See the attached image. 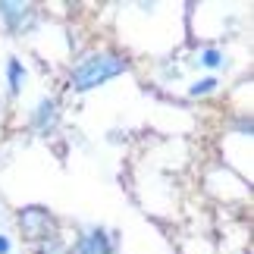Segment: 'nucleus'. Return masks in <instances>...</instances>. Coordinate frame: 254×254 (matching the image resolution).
I'll use <instances>...</instances> for the list:
<instances>
[{
  "label": "nucleus",
  "mask_w": 254,
  "mask_h": 254,
  "mask_svg": "<svg viewBox=\"0 0 254 254\" xmlns=\"http://www.w3.org/2000/svg\"><path fill=\"white\" fill-rule=\"evenodd\" d=\"M126 69H129V63H126L120 54L101 51V54L85 57V60L72 69L69 82H72L75 91H91V88L104 85V82H110L113 75H120V72H126Z\"/></svg>",
  "instance_id": "f257e3e1"
},
{
  "label": "nucleus",
  "mask_w": 254,
  "mask_h": 254,
  "mask_svg": "<svg viewBox=\"0 0 254 254\" xmlns=\"http://www.w3.org/2000/svg\"><path fill=\"white\" fill-rule=\"evenodd\" d=\"M6 82H9V94H19V91H22V85H25V66L19 63L16 57L6 63Z\"/></svg>",
  "instance_id": "423d86ee"
},
{
  "label": "nucleus",
  "mask_w": 254,
  "mask_h": 254,
  "mask_svg": "<svg viewBox=\"0 0 254 254\" xmlns=\"http://www.w3.org/2000/svg\"><path fill=\"white\" fill-rule=\"evenodd\" d=\"M19 223H22L28 239H41V236H54V220L44 207H25L19 213Z\"/></svg>",
  "instance_id": "f03ea898"
},
{
  "label": "nucleus",
  "mask_w": 254,
  "mask_h": 254,
  "mask_svg": "<svg viewBox=\"0 0 254 254\" xmlns=\"http://www.w3.org/2000/svg\"><path fill=\"white\" fill-rule=\"evenodd\" d=\"M0 254H9V239L0 232Z\"/></svg>",
  "instance_id": "1a4fd4ad"
},
{
  "label": "nucleus",
  "mask_w": 254,
  "mask_h": 254,
  "mask_svg": "<svg viewBox=\"0 0 254 254\" xmlns=\"http://www.w3.org/2000/svg\"><path fill=\"white\" fill-rule=\"evenodd\" d=\"M35 9L32 3H9V0H0V19L13 28V32H22V28L32 22Z\"/></svg>",
  "instance_id": "20e7f679"
},
{
  "label": "nucleus",
  "mask_w": 254,
  "mask_h": 254,
  "mask_svg": "<svg viewBox=\"0 0 254 254\" xmlns=\"http://www.w3.org/2000/svg\"><path fill=\"white\" fill-rule=\"evenodd\" d=\"M72 254H113V242L104 229H88L85 236L75 242Z\"/></svg>",
  "instance_id": "7ed1b4c3"
},
{
  "label": "nucleus",
  "mask_w": 254,
  "mask_h": 254,
  "mask_svg": "<svg viewBox=\"0 0 254 254\" xmlns=\"http://www.w3.org/2000/svg\"><path fill=\"white\" fill-rule=\"evenodd\" d=\"M213 88H217V79H201L198 85H191V94H207V91H213Z\"/></svg>",
  "instance_id": "6e6552de"
},
{
  "label": "nucleus",
  "mask_w": 254,
  "mask_h": 254,
  "mask_svg": "<svg viewBox=\"0 0 254 254\" xmlns=\"http://www.w3.org/2000/svg\"><path fill=\"white\" fill-rule=\"evenodd\" d=\"M35 129L38 132H51L54 126H57V104L54 101H41L38 104V110H35Z\"/></svg>",
  "instance_id": "39448f33"
},
{
  "label": "nucleus",
  "mask_w": 254,
  "mask_h": 254,
  "mask_svg": "<svg viewBox=\"0 0 254 254\" xmlns=\"http://www.w3.org/2000/svg\"><path fill=\"white\" fill-rule=\"evenodd\" d=\"M201 63L210 66V69H217V66H223V54L220 51H204L201 54Z\"/></svg>",
  "instance_id": "0eeeda50"
}]
</instances>
